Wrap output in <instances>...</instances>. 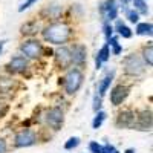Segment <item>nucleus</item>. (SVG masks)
I'll use <instances>...</instances> for the list:
<instances>
[{
    "mask_svg": "<svg viewBox=\"0 0 153 153\" xmlns=\"http://www.w3.org/2000/svg\"><path fill=\"white\" fill-rule=\"evenodd\" d=\"M42 38L43 42L52 46H65L74 37V28L66 20H54L42 26Z\"/></svg>",
    "mask_w": 153,
    "mask_h": 153,
    "instance_id": "obj_1",
    "label": "nucleus"
},
{
    "mask_svg": "<svg viewBox=\"0 0 153 153\" xmlns=\"http://www.w3.org/2000/svg\"><path fill=\"white\" fill-rule=\"evenodd\" d=\"M19 52L28 61H38L40 58H43L45 45H43L42 40H38V38H35V37L25 38L19 46Z\"/></svg>",
    "mask_w": 153,
    "mask_h": 153,
    "instance_id": "obj_2",
    "label": "nucleus"
},
{
    "mask_svg": "<svg viewBox=\"0 0 153 153\" xmlns=\"http://www.w3.org/2000/svg\"><path fill=\"white\" fill-rule=\"evenodd\" d=\"M63 91L66 95H75L84 83V74L80 68H69L63 75Z\"/></svg>",
    "mask_w": 153,
    "mask_h": 153,
    "instance_id": "obj_3",
    "label": "nucleus"
},
{
    "mask_svg": "<svg viewBox=\"0 0 153 153\" xmlns=\"http://www.w3.org/2000/svg\"><path fill=\"white\" fill-rule=\"evenodd\" d=\"M42 123L49 127L51 130L58 132L61 129L63 123H65V110L58 106L54 107H49L43 112V117H42Z\"/></svg>",
    "mask_w": 153,
    "mask_h": 153,
    "instance_id": "obj_4",
    "label": "nucleus"
},
{
    "mask_svg": "<svg viewBox=\"0 0 153 153\" xmlns=\"http://www.w3.org/2000/svg\"><path fill=\"white\" fill-rule=\"evenodd\" d=\"M123 68L126 75L129 76H139L146 72V65L141 58V55L138 54H129L124 60H123Z\"/></svg>",
    "mask_w": 153,
    "mask_h": 153,
    "instance_id": "obj_5",
    "label": "nucleus"
},
{
    "mask_svg": "<svg viewBox=\"0 0 153 153\" xmlns=\"http://www.w3.org/2000/svg\"><path fill=\"white\" fill-rule=\"evenodd\" d=\"M38 143V133L34 129L25 127L20 129L16 135H14V147L16 149H26V147H32Z\"/></svg>",
    "mask_w": 153,
    "mask_h": 153,
    "instance_id": "obj_6",
    "label": "nucleus"
},
{
    "mask_svg": "<svg viewBox=\"0 0 153 153\" xmlns=\"http://www.w3.org/2000/svg\"><path fill=\"white\" fill-rule=\"evenodd\" d=\"M29 69V61L25 58L23 55H14L8 63H6V66H5V71L8 75H22L25 74Z\"/></svg>",
    "mask_w": 153,
    "mask_h": 153,
    "instance_id": "obj_7",
    "label": "nucleus"
},
{
    "mask_svg": "<svg viewBox=\"0 0 153 153\" xmlns=\"http://www.w3.org/2000/svg\"><path fill=\"white\" fill-rule=\"evenodd\" d=\"M57 68L66 71L69 68H72V60H71V48L68 45L65 46H57V49L54 51L52 54Z\"/></svg>",
    "mask_w": 153,
    "mask_h": 153,
    "instance_id": "obj_8",
    "label": "nucleus"
},
{
    "mask_svg": "<svg viewBox=\"0 0 153 153\" xmlns=\"http://www.w3.org/2000/svg\"><path fill=\"white\" fill-rule=\"evenodd\" d=\"M109 91H110L109 92V98H110L112 106L118 107L127 100V97H129V94H130V87L127 84H117V86H113L112 89H109Z\"/></svg>",
    "mask_w": 153,
    "mask_h": 153,
    "instance_id": "obj_9",
    "label": "nucleus"
},
{
    "mask_svg": "<svg viewBox=\"0 0 153 153\" xmlns=\"http://www.w3.org/2000/svg\"><path fill=\"white\" fill-rule=\"evenodd\" d=\"M71 48V60L74 68H83L87 61V49L81 43H74Z\"/></svg>",
    "mask_w": 153,
    "mask_h": 153,
    "instance_id": "obj_10",
    "label": "nucleus"
},
{
    "mask_svg": "<svg viewBox=\"0 0 153 153\" xmlns=\"http://www.w3.org/2000/svg\"><path fill=\"white\" fill-rule=\"evenodd\" d=\"M63 12H65V8H63L61 5H58V3H51V5L43 6L40 16H42L43 19H46V20L54 22V20H60V19H61Z\"/></svg>",
    "mask_w": 153,
    "mask_h": 153,
    "instance_id": "obj_11",
    "label": "nucleus"
},
{
    "mask_svg": "<svg viewBox=\"0 0 153 153\" xmlns=\"http://www.w3.org/2000/svg\"><path fill=\"white\" fill-rule=\"evenodd\" d=\"M135 120H136V112L127 109V110H123V112L118 113L115 123H117V126L121 127V129H133Z\"/></svg>",
    "mask_w": 153,
    "mask_h": 153,
    "instance_id": "obj_12",
    "label": "nucleus"
},
{
    "mask_svg": "<svg viewBox=\"0 0 153 153\" xmlns=\"http://www.w3.org/2000/svg\"><path fill=\"white\" fill-rule=\"evenodd\" d=\"M133 129L136 130H150L152 129V112L150 110H141L136 112V120Z\"/></svg>",
    "mask_w": 153,
    "mask_h": 153,
    "instance_id": "obj_13",
    "label": "nucleus"
},
{
    "mask_svg": "<svg viewBox=\"0 0 153 153\" xmlns=\"http://www.w3.org/2000/svg\"><path fill=\"white\" fill-rule=\"evenodd\" d=\"M113 80H115V69L107 71V72L103 75V78L98 81V91H97V94H98L100 97H104V95L109 92V89H110Z\"/></svg>",
    "mask_w": 153,
    "mask_h": 153,
    "instance_id": "obj_14",
    "label": "nucleus"
},
{
    "mask_svg": "<svg viewBox=\"0 0 153 153\" xmlns=\"http://www.w3.org/2000/svg\"><path fill=\"white\" fill-rule=\"evenodd\" d=\"M40 31H42V25L38 20H29L25 25H22V28H20V34L25 35L26 38L35 37V34H38Z\"/></svg>",
    "mask_w": 153,
    "mask_h": 153,
    "instance_id": "obj_15",
    "label": "nucleus"
},
{
    "mask_svg": "<svg viewBox=\"0 0 153 153\" xmlns=\"http://www.w3.org/2000/svg\"><path fill=\"white\" fill-rule=\"evenodd\" d=\"M113 31L117 32V35L118 37H123V38H132L133 37V31L127 26V25L123 22V20H120V19H117L115 20V25H113Z\"/></svg>",
    "mask_w": 153,
    "mask_h": 153,
    "instance_id": "obj_16",
    "label": "nucleus"
},
{
    "mask_svg": "<svg viewBox=\"0 0 153 153\" xmlns=\"http://www.w3.org/2000/svg\"><path fill=\"white\" fill-rule=\"evenodd\" d=\"M135 34L141 35V37H152L153 34V26L150 22H138L136 28H135Z\"/></svg>",
    "mask_w": 153,
    "mask_h": 153,
    "instance_id": "obj_17",
    "label": "nucleus"
},
{
    "mask_svg": "<svg viewBox=\"0 0 153 153\" xmlns=\"http://www.w3.org/2000/svg\"><path fill=\"white\" fill-rule=\"evenodd\" d=\"M141 58H143L144 65H146L147 68H152V66H153V46H152V45H147V46L143 48Z\"/></svg>",
    "mask_w": 153,
    "mask_h": 153,
    "instance_id": "obj_18",
    "label": "nucleus"
},
{
    "mask_svg": "<svg viewBox=\"0 0 153 153\" xmlns=\"http://www.w3.org/2000/svg\"><path fill=\"white\" fill-rule=\"evenodd\" d=\"M130 2L133 3V9L138 12L139 16H147L149 12H150L146 0H130Z\"/></svg>",
    "mask_w": 153,
    "mask_h": 153,
    "instance_id": "obj_19",
    "label": "nucleus"
},
{
    "mask_svg": "<svg viewBox=\"0 0 153 153\" xmlns=\"http://www.w3.org/2000/svg\"><path fill=\"white\" fill-rule=\"evenodd\" d=\"M106 117H107V113L104 110H98L95 112V117H94V121H92V129L98 130L101 126H103V123L106 121Z\"/></svg>",
    "mask_w": 153,
    "mask_h": 153,
    "instance_id": "obj_20",
    "label": "nucleus"
},
{
    "mask_svg": "<svg viewBox=\"0 0 153 153\" xmlns=\"http://www.w3.org/2000/svg\"><path fill=\"white\" fill-rule=\"evenodd\" d=\"M110 48L104 43L103 46H101V49L98 51V54H97V58L101 61V63H103V65H104V63H107L109 60H110Z\"/></svg>",
    "mask_w": 153,
    "mask_h": 153,
    "instance_id": "obj_21",
    "label": "nucleus"
},
{
    "mask_svg": "<svg viewBox=\"0 0 153 153\" xmlns=\"http://www.w3.org/2000/svg\"><path fill=\"white\" fill-rule=\"evenodd\" d=\"M12 84H14V78H12V75L0 76V91H2V92H8L9 91L8 87H12Z\"/></svg>",
    "mask_w": 153,
    "mask_h": 153,
    "instance_id": "obj_22",
    "label": "nucleus"
},
{
    "mask_svg": "<svg viewBox=\"0 0 153 153\" xmlns=\"http://www.w3.org/2000/svg\"><path fill=\"white\" fill-rule=\"evenodd\" d=\"M139 17H141V16H139L133 8H129L126 11V19H127V22L132 23V25H136L139 22Z\"/></svg>",
    "mask_w": 153,
    "mask_h": 153,
    "instance_id": "obj_23",
    "label": "nucleus"
},
{
    "mask_svg": "<svg viewBox=\"0 0 153 153\" xmlns=\"http://www.w3.org/2000/svg\"><path fill=\"white\" fill-rule=\"evenodd\" d=\"M80 146V138L78 136H71L68 141L65 143V149L68 150V152H71V150H74V149H76Z\"/></svg>",
    "mask_w": 153,
    "mask_h": 153,
    "instance_id": "obj_24",
    "label": "nucleus"
},
{
    "mask_svg": "<svg viewBox=\"0 0 153 153\" xmlns=\"http://www.w3.org/2000/svg\"><path fill=\"white\" fill-rule=\"evenodd\" d=\"M89 153H103V144L98 141H91L89 143Z\"/></svg>",
    "mask_w": 153,
    "mask_h": 153,
    "instance_id": "obj_25",
    "label": "nucleus"
},
{
    "mask_svg": "<svg viewBox=\"0 0 153 153\" xmlns=\"http://www.w3.org/2000/svg\"><path fill=\"white\" fill-rule=\"evenodd\" d=\"M103 34H104V37H106V40H109L112 35H115L113 25H112V23H104V25H103Z\"/></svg>",
    "mask_w": 153,
    "mask_h": 153,
    "instance_id": "obj_26",
    "label": "nucleus"
},
{
    "mask_svg": "<svg viewBox=\"0 0 153 153\" xmlns=\"http://www.w3.org/2000/svg\"><path fill=\"white\" fill-rule=\"evenodd\" d=\"M101 107H103V97H100L98 94H95V95H94L92 109H94V112H98V110H101Z\"/></svg>",
    "mask_w": 153,
    "mask_h": 153,
    "instance_id": "obj_27",
    "label": "nucleus"
},
{
    "mask_svg": "<svg viewBox=\"0 0 153 153\" xmlns=\"http://www.w3.org/2000/svg\"><path fill=\"white\" fill-rule=\"evenodd\" d=\"M37 2H38V0H25V2L19 6V12H25L26 9H29L31 6H34Z\"/></svg>",
    "mask_w": 153,
    "mask_h": 153,
    "instance_id": "obj_28",
    "label": "nucleus"
},
{
    "mask_svg": "<svg viewBox=\"0 0 153 153\" xmlns=\"http://www.w3.org/2000/svg\"><path fill=\"white\" fill-rule=\"evenodd\" d=\"M103 153H120V152L115 149V146H112V144H104L103 146Z\"/></svg>",
    "mask_w": 153,
    "mask_h": 153,
    "instance_id": "obj_29",
    "label": "nucleus"
},
{
    "mask_svg": "<svg viewBox=\"0 0 153 153\" xmlns=\"http://www.w3.org/2000/svg\"><path fill=\"white\" fill-rule=\"evenodd\" d=\"M0 153H8V141L5 138H0Z\"/></svg>",
    "mask_w": 153,
    "mask_h": 153,
    "instance_id": "obj_30",
    "label": "nucleus"
},
{
    "mask_svg": "<svg viewBox=\"0 0 153 153\" xmlns=\"http://www.w3.org/2000/svg\"><path fill=\"white\" fill-rule=\"evenodd\" d=\"M101 68H103V63H101V61L95 57V69H97V71H100Z\"/></svg>",
    "mask_w": 153,
    "mask_h": 153,
    "instance_id": "obj_31",
    "label": "nucleus"
},
{
    "mask_svg": "<svg viewBox=\"0 0 153 153\" xmlns=\"http://www.w3.org/2000/svg\"><path fill=\"white\" fill-rule=\"evenodd\" d=\"M5 43H6V40H0V54H2V51L5 48Z\"/></svg>",
    "mask_w": 153,
    "mask_h": 153,
    "instance_id": "obj_32",
    "label": "nucleus"
},
{
    "mask_svg": "<svg viewBox=\"0 0 153 153\" xmlns=\"http://www.w3.org/2000/svg\"><path fill=\"white\" fill-rule=\"evenodd\" d=\"M124 153H136V152H135V149H127Z\"/></svg>",
    "mask_w": 153,
    "mask_h": 153,
    "instance_id": "obj_33",
    "label": "nucleus"
},
{
    "mask_svg": "<svg viewBox=\"0 0 153 153\" xmlns=\"http://www.w3.org/2000/svg\"><path fill=\"white\" fill-rule=\"evenodd\" d=\"M2 107H3V104H2V103H0V115H2V113H3V110H2Z\"/></svg>",
    "mask_w": 153,
    "mask_h": 153,
    "instance_id": "obj_34",
    "label": "nucleus"
}]
</instances>
